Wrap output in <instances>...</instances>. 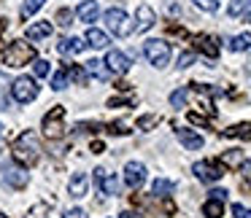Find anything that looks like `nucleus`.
I'll list each match as a JSON object with an SVG mask.
<instances>
[{
	"label": "nucleus",
	"mask_w": 251,
	"mask_h": 218,
	"mask_svg": "<svg viewBox=\"0 0 251 218\" xmlns=\"http://www.w3.org/2000/svg\"><path fill=\"white\" fill-rule=\"evenodd\" d=\"M14 159L19 167H33L41 159V137L35 130H25L22 135L14 140Z\"/></svg>",
	"instance_id": "f257e3e1"
},
{
	"label": "nucleus",
	"mask_w": 251,
	"mask_h": 218,
	"mask_svg": "<svg viewBox=\"0 0 251 218\" xmlns=\"http://www.w3.org/2000/svg\"><path fill=\"white\" fill-rule=\"evenodd\" d=\"M33 60H35V49L27 41H11V44L6 46V51H3V62H6L8 67H22Z\"/></svg>",
	"instance_id": "f03ea898"
},
{
	"label": "nucleus",
	"mask_w": 251,
	"mask_h": 218,
	"mask_svg": "<svg viewBox=\"0 0 251 218\" xmlns=\"http://www.w3.org/2000/svg\"><path fill=\"white\" fill-rule=\"evenodd\" d=\"M143 54H146V60H149V65H154V67H168V62H170V44H165V41H159V38H151V41H146L143 44Z\"/></svg>",
	"instance_id": "7ed1b4c3"
},
{
	"label": "nucleus",
	"mask_w": 251,
	"mask_h": 218,
	"mask_svg": "<svg viewBox=\"0 0 251 218\" xmlns=\"http://www.w3.org/2000/svg\"><path fill=\"white\" fill-rule=\"evenodd\" d=\"M105 27H108L116 38H127V35L132 33L130 17H127V11H122V8H108V11H105Z\"/></svg>",
	"instance_id": "20e7f679"
},
{
	"label": "nucleus",
	"mask_w": 251,
	"mask_h": 218,
	"mask_svg": "<svg viewBox=\"0 0 251 218\" xmlns=\"http://www.w3.org/2000/svg\"><path fill=\"white\" fill-rule=\"evenodd\" d=\"M11 94H14V100H17L19 105H27V103H33V100L38 97V84H35V78H30V76H19L17 81L11 84Z\"/></svg>",
	"instance_id": "39448f33"
},
{
	"label": "nucleus",
	"mask_w": 251,
	"mask_h": 218,
	"mask_svg": "<svg viewBox=\"0 0 251 218\" xmlns=\"http://www.w3.org/2000/svg\"><path fill=\"white\" fill-rule=\"evenodd\" d=\"M62 119H65V108L62 105H54V108L49 110V113L44 116V121H41V127H44V135L51 137V140H57V137H62Z\"/></svg>",
	"instance_id": "423d86ee"
},
{
	"label": "nucleus",
	"mask_w": 251,
	"mask_h": 218,
	"mask_svg": "<svg viewBox=\"0 0 251 218\" xmlns=\"http://www.w3.org/2000/svg\"><path fill=\"white\" fill-rule=\"evenodd\" d=\"M192 173H195L200 180H205V183H213V180H219L224 175V167L219 162H195Z\"/></svg>",
	"instance_id": "0eeeda50"
},
{
	"label": "nucleus",
	"mask_w": 251,
	"mask_h": 218,
	"mask_svg": "<svg viewBox=\"0 0 251 218\" xmlns=\"http://www.w3.org/2000/svg\"><path fill=\"white\" fill-rule=\"evenodd\" d=\"M143 180H146V167L141 162H127V167H125V186L127 189H138Z\"/></svg>",
	"instance_id": "6e6552de"
},
{
	"label": "nucleus",
	"mask_w": 251,
	"mask_h": 218,
	"mask_svg": "<svg viewBox=\"0 0 251 218\" xmlns=\"http://www.w3.org/2000/svg\"><path fill=\"white\" fill-rule=\"evenodd\" d=\"M192 46H195L197 51H202L208 60H216L219 57V41L213 38V35H195V38H192Z\"/></svg>",
	"instance_id": "1a4fd4ad"
},
{
	"label": "nucleus",
	"mask_w": 251,
	"mask_h": 218,
	"mask_svg": "<svg viewBox=\"0 0 251 218\" xmlns=\"http://www.w3.org/2000/svg\"><path fill=\"white\" fill-rule=\"evenodd\" d=\"M130 65H132V62H130V57H127L125 51H116L114 49V51L105 54V67H108L111 73H119V76H122V73L130 70Z\"/></svg>",
	"instance_id": "9d476101"
},
{
	"label": "nucleus",
	"mask_w": 251,
	"mask_h": 218,
	"mask_svg": "<svg viewBox=\"0 0 251 218\" xmlns=\"http://www.w3.org/2000/svg\"><path fill=\"white\" fill-rule=\"evenodd\" d=\"M95 183H98V189L103 191V194H116V191H119L116 175L108 173L105 167H98V170H95Z\"/></svg>",
	"instance_id": "9b49d317"
},
{
	"label": "nucleus",
	"mask_w": 251,
	"mask_h": 218,
	"mask_svg": "<svg viewBox=\"0 0 251 218\" xmlns=\"http://www.w3.org/2000/svg\"><path fill=\"white\" fill-rule=\"evenodd\" d=\"M3 180H6L8 186H11V189H25V186H27V173H25V167H6L3 170Z\"/></svg>",
	"instance_id": "f8f14e48"
},
{
	"label": "nucleus",
	"mask_w": 251,
	"mask_h": 218,
	"mask_svg": "<svg viewBox=\"0 0 251 218\" xmlns=\"http://www.w3.org/2000/svg\"><path fill=\"white\" fill-rule=\"evenodd\" d=\"M176 135H178L181 146H184V148H189V151H200V148H202V137L197 135V132L184 130V127H176Z\"/></svg>",
	"instance_id": "ddd939ff"
},
{
	"label": "nucleus",
	"mask_w": 251,
	"mask_h": 218,
	"mask_svg": "<svg viewBox=\"0 0 251 218\" xmlns=\"http://www.w3.org/2000/svg\"><path fill=\"white\" fill-rule=\"evenodd\" d=\"M87 189H89V178L84 173H73L71 175V183H68V194L71 196H76V199H81L84 194H87Z\"/></svg>",
	"instance_id": "4468645a"
},
{
	"label": "nucleus",
	"mask_w": 251,
	"mask_h": 218,
	"mask_svg": "<svg viewBox=\"0 0 251 218\" xmlns=\"http://www.w3.org/2000/svg\"><path fill=\"white\" fill-rule=\"evenodd\" d=\"M138 24H135V30L138 33H146V30H151L154 27V22H157V14H154V8H149V6H138Z\"/></svg>",
	"instance_id": "2eb2a0df"
},
{
	"label": "nucleus",
	"mask_w": 251,
	"mask_h": 218,
	"mask_svg": "<svg viewBox=\"0 0 251 218\" xmlns=\"http://www.w3.org/2000/svg\"><path fill=\"white\" fill-rule=\"evenodd\" d=\"M243 162H246V159H243V151H240V148H229V151H224L222 159H219V164L227 167V170H240V164H243Z\"/></svg>",
	"instance_id": "dca6fc26"
},
{
	"label": "nucleus",
	"mask_w": 251,
	"mask_h": 218,
	"mask_svg": "<svg viewBox=\"0 0 251 218\" xmlns=\"http://www.w3.org/2000/svg\"><path fill=\"white\" fill-rule=\"evenodd\" d=\"M84 70H87V76L98 78V81H103V84L111 78V70L105 67V62H100V60H89L87 65H84Z\"/></svg>",
	"instance_id": "f3484780"
},
{
	"label": "nucleus",
	"mask_w": 251,
	"mask_h": 218,
	"mask_svg": "<svg viewBox=\"0 0 251 218\" xmlns=\"http://www.w3.org/2000/svg\"><path fill=\"white\" fill-rule=\"evenodd\" d=\"M76 17L81 19V22H95V19L100 17V6L95 0H84L81 6L76 8Z\"/></svg>",
	"instance_id": "a211bd4d"
},
{
	"label": "nucleus",
	"mask_w": 251,
	"mask_h": 218,
	"mask_svg": "<svg viewBox=\"0 0 251 218\" xmlns=\"http://www.w3.org/2000/svg\"><path fill=\"white\" fill-rule=\"evenodd\" d=\"M81 49H84V41H81V38H62V41H60V46H57V51H60V57L78 54Z\"/></svg>",
	"instance_id": "6ab92c4d"
},
{
	"label": "nucleus",
	"mask_w": 251,
	"mask_h": 218,
	"mask_svg": "<svg viewBox=\"0 0 251 218\" xmlns=\"http://www.w3.org/2000/svg\"><path fill=\"white\" fill-rule=\"evenodd\" d=\"M224 137H240V140H251V121H243V124H232L222 132Z\"/></svg>",
	"instance_id": "aec40b11"
},
{
	"label": "nucleus",
	"mask_w": 251,
	"mask_h": 218,
	"mask_svg": "<svg viewBox=\"0 0 251 218\" xmlns=\"http://www.w3.org/2000/svg\"><path fill=\"white\" fill-rule=\"evenodd\" d=\"M111 41H108V35L103 33V30H95V27H89L87 30V46H92V49H105Z\"/></svg>",
	"instance_id": "412c9836"
},
{
	"label": "nucleus",
	"mask_w": 251,
	"mask_h": 218,
	"mask_svg": "<svg viewBox=\"0 0 251 218\" xmlns=\"http://www.w3.org/2000/svg\"><path fill=\"white\" fill-rule=\"evenodd\" d=\"M229 17H243V19H251V0H232L227 8Z\"/></svg>",
	"instance_id": "4be33fe9"
},
{
	"label": "nucleus",
	"mask_w": 251,
	"mask_h": 218,
	"mask_svg": "<svg viewBox=\"0 0 251 218\" xmlns=\"http://www.w3.org/2000/svg\"><path fill=\"white\" fill-rule=\"evenodd\" d=\"M51 35V24L49 22H38V24H30L27 27V38L30 41H44Z\"/></svg>",
	"instance_id": "5701e85b"
},
{
	"label": "nucleus",
	"mask_w": 251,
	"mask_h": 218,
	"mask_svg": "<svg viewBox=\"0 0 251 218\" xmlns=\"http://www.w3.org/2000/svg\"><path fill=\"white\" fill-rule=\"evenodd\" d=\"M173 189H176L173 180H168V178H157V180H154V186H151V194L157 196V199H162V196H168Z\"/></svg>",
	"instance_id": "b1692460"
},
{
	"label": "nucleus",
	"mask_w": 251,
	"mask_h": 218,
	"mask_svg": "<svg viewBox=\"0 0 251 218\" xmlns=\"http://www.w3.org/2000/svg\"><path fill=\"white\" fill-rule=\"evenodd\" d=\"M65 67H68V78H71L73 84H78V87H87L89 76H87V70H84L81 65H65Z\"/></svg>",
	"instance_id": "393cba45"
},
{
	"label": "nucleus",
	"mask_w": 251,
	"mask_h": 218,
	"mask_svg": "<svg viewBox=\"0 0 251 218\" xmlns=\"http://www.w3.org/2000/svg\"><path fill=\"white\" fill-rule=\"evenodd\" d=\"M229 49L232 51H249L251 49V33H240L229 41Z\"/></svg>",
	"instance_id": "a878e982"
},
{
	"label": "nucleus",
	"mask_w": 251,
	"mask_h": 218,
	"mask_svg": "<svg viewBox=\"0 0 251 218\" xmlns=\"http://www.w3.org/2000/svg\"><path fill=\"white\" fill-rule=\"evenodd\" d=\"M44 3H46V0H25L19 17H22V19H30L35 11H41V8H44Z\"/></svg>",
	"instance_id": "bb28decb"
},
{
	"label": "nucleus",
	"mask_w": 251,
	"mask_h": 218,
	"mask_svg": "<svg viewBox=\"0 0 251 218\" xmlns=\"http://www.w3.org/2000/svg\"><path fill=\"white\" fill-rule=\"evenodd\" d=\"M68 84H71V78H68V67L62 65V70H57L54 76H51V89H54V92H60V89H65Z\"/></svg>",
	"instance_id": "cd10ccee"
},
{
	"label": "nucleus",
	"mask_w": 251,
	"mask_h": 218,
	"mask_svg": "<svg viewBox=\"0 0 251 218\" xmlns=\"http://www.w3.org/2000/svg\"><path fill=\"white\" fill-rule=\"evenodd\" d=\"M222 205L224 202H219V199H208L205 205H202V216L205 218H222Z\"/></svg>",
	"instance_id": "c85d7f7f"
},
{
	"label": "nucleus",
	"mask_w": 251,
	"mask_h": 218,
	"mask_svg": "<svg viewBox=\"0 0 251 218\" xmlns=\"http://www.w3.org/2000/svg\"><path fill=\"white\" fill-rule=\"evenodd\" d=\"M186 97H189V89H186V87L176 89V92L170 94V105H173V108H184V105H186Z\"/></svg>",
	"instance_id": "c756f323"
},
{
	"label": "nucleus",
	"mask_w": 251,
	"mask_h": 218,
	"mask_svg": "<svg viewBox=\"0 0 251 218\" xmlns=\"http://www.w3.org/2000/svg\"><path fill=\"white\" fill-rule=\"evenodd\" d=\"M33 73H35V78H46V76L51 73L49 62H46V60H35V65H33Z\"/></svg>",
	"instance_id": "7c9ffc66"
},
{
	"label": "nucleus",
	"mask_w": 251,
	"mask_h": 218,
	"mask_svg": "<svg viewBox=\"0 0 251 218\" xmlns=\"http://www.w3.org/2000/svg\"><path fill=\"white\" fill-rule=\"evenodd\" d=\"M71 19H73L71 8H60V11H57V24H60V27H68V24H71Z\"/></svg>",
	"instance_id": "2f4dec72"
},
{
	"label": "nucleus",
	"mask_w": 251,
	"mask_h": 218,
	"mask_svg": "<svg viewBox=\"0 0 251 218\" xmlns=\"http://www.w3.org/2000/svg\"><path fill=\"white\" fill-rule=\"evenodd\" d=\"M195 6L200 8V11H208V14H213L219 8V0H195Z\"/></svg>",
	"instance_id": "473e14b6"
},
{
	"label": "nucleus",
	"mask_w": 251,
	"mask_h": 218,
	"mask_svg": "<svg viewBox=\"0 0 251 218\" xmlns=\"http://www.w3.org/2000/svg\"><path fill=\"white\" fill-rule=\"evenodd\" d=\"M240 173H243V186L251 191V162H243V164H240Z\"/></svg>",
	"instance_id": "72a5a7b5"
},
{
	"label": "nucleus",
	"mask_w": 251,
	"mask_h": 218,
	"mask_svg": "<svg viewBox=\"0 0 251 218\" xmlns=\"http://www.w3.org/2000/svg\"><path fill=\"white\" fill-rule=\"evenodd\" d=\"M157 121H159L157 116H141V119H138V127H141V130H146V132H149V130H151L154 124H157Z\"/></svg>",
	"instance_id": "f704fd0d"
},
{
	"label": "nucleus",
	"mask_w": 251,
	"mask_h": 218,
	"mask_svg": "<svg viewBox=\"0 0 251 218\" xmlns=\"http://www.w3.org/2000/svg\"><path fill=\"white\" fill-rule=\"evenodd\" d=\"M189 65H195V51H184L178 57V67H189Z\"/></svg>",
	"instance_id": "c9c22d12"
},
{
	"label": "nucleus",
	"mask_w": 251,
	"mask_h": 218,
	"mask_svg": "<svg viewBox=\"0 0 251 218\" xmlns=\"http://www.w3.org/2000/svg\"><path fill=\"white\" fill-rule=\"evenodd\" d=\"M232 216H235V218H251V207H243V205H232Z\"/></svg>",
	"instance_id": "e433bc0d"
},
{
	"label": "nucleus",
	"mask_w": 251,
	"mask_h": 218,
	"mask_svg": "<svg viewBox=\"0 0 251 218\" xmlns=\"http://www.w3.org/2000/svg\"><path fill=\"white\" fill-rule=\"evenodd\" d=\"M125 105L130 108V105H132V100H122V97H114V100H108V108H125Z\"/></svg>",
	"instance_id": "4c0bfd02"
},
{
	"label": "nucleus",
	"mask_w": 251,
	"mask_h": 218,
	"mask_svg": "<svg viewBox=\"0 0 251 218\" xmlns=\"http://www.w3.org/2000/svg\"><path fill=\"white\" fill-rule=\"evenodd\" d=\"M189 121H192V124H200V127H208V119H205V116H200V113H195V110L189 113Z\"/></svg>",
	"instance_id": "58836bf2"
},
{
	"label": "nucleus",
	"mask_w": 251,
	"mask_h": 218,
	"mask_svg": "<svg viewBox=\"0 0 251 218\" xmlns=\"http://www.w3.org/2000/svg\"><path fill=\"white\" fill-rule=\"evenodd\" d=\"M208 194H211V199H219V202L227 199V191H224V189H211Z\"/></svg>",
	"instance_id": "ea45409f"
},
{
	"label": "nucleus",
	"mask_w": 251,
	"mask_h": 218,
	"mask_svg": "<svg viewBox=\"0 0 251 218\" xmlns=\"http://www.w3.org/2000/svg\"><path fill=\"white\" fill-rule=\"evenodd\" d=\"M65 218H87V213H84L81 207H73V210L65 213Z\"/></svg>",
	"instance_id": "a19ab883"
},
{
	"label": "nucleus",
	"mask_w": 251,
	"mask_h": 218,
	"mask_svg": "<svg viewBox=\"0 0 251 218\" xmlns=\"http://www.w3.org/2000/svg\"><path fill=\"white\" fill-rule=\"evenodd\" d=\"M162 210L168 213V216H173V213H176V205H173L170 199H165V202H162Z\"/></svg>",
	"instance_id": "79ce46f5"
},
{
	"label": "nucleus",
	"mask_w": 251,
	"mask_h": 218,
	"mask_svg": "<svg viewBox=\"0 0 251 218\" xmlns=\"http://www.w3.org/2000/svg\"><path fill=\"white\" fill-rule=\"evenodd\" d=\"M89 148H92V153H103V148H105V146H103V143H100V140H95V143H92V146H89Z\"/></svg>",
	"instance_id": "37998d69"
},
{
	"label": "nucleus",
	"mask_w": 251,
	"mask_h": 218,
	"mask_svg": "<svg viewBox=\"0 0 251 218\" xmlns=\"http://www.w3.org/2000/svg\"><path fill=\"white\" fill-rule=\"evenodd\" d=\"M6 84H8V76H3V73H0V92L6 89Z\"/></svg>",
	"instance_id": "c03bdc74"
},
{
	"label": "nucleus",
	"mask_w": 251,
	"mask_h": 218,
	"mask_svg": "<svg viewBox=\"0 0 251 218\" xmlns=\"http://www.w3.org/2000/svg\"><path fill=\"white\" fill-rule=\"evenodd\" d=\"M119 218H138V216H135V213H127V210H125V213H122Z\"/></svg>",
	"instance_id": "a18cd8bd"
},
{
	"label": "nucleus",
	"mask_w": 251,
	"mask_h": 218,
	"mask_svg": "<svg viewBox=\"0 0 251 218\" xmlns=\"http://www.w3.org/2000/svg\"><path fill=\"white\" fill-rule=\"evenodd\" d=\"M6 24H8V22H6V19H3V17H0V33L6 30Z\"/></svg>",
	"instance_id": "49530a36"
},
{
	"label": "nucleus",
	"mask_w": 251,
	"mask_h": 218,
	"mask_svg": "<svg viewBox=\"0 0 251 218\" xmlns=\"http://www.w3.org/2000/svg\"><path fill=\"white\" fill-rule=\"evenodd\" d=\"M0 153H3V137H0Z\"/></svg>",
	"instance_id": "de8ad7c7"
},
{
	"label": "nucleus",
	"mask_w": 251,
	"mask_h": 218,
	"mask_svg": "<svg viewBox=\"0 0 251 218\" xmlns=\"http://www.w3.org/2000/svg\"><path fill=\"white\" fill-rule=\"evenodd\" d=\"M0 218H6V216H3V213H0Z\"/></svg>",
	"instance_id": "09e8293b"
}]
</instances>
